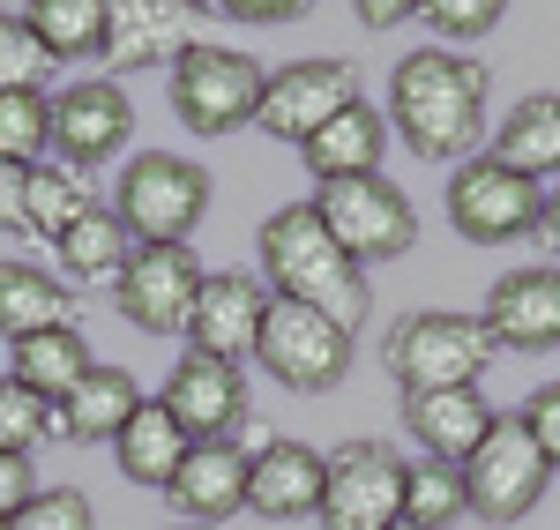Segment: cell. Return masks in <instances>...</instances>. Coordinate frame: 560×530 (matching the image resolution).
<instances>
[{
    "label": "cell",
    "instance_id": "cell-35",
    "mask_svg": "<svg viewBox=\"0 0 560 530\" xmlns=\"http://www.w3.org/2000/svg\"><path fill=\"white\" fill-rule=\"evenodd\" d=\"M419 23L441 38H486V31H501V0H433L419 8Z\"/></svg>",
    "mask_w": 560,
    "mask_h": 530
},
{
    "label": "cell",
    "instance_id": "cell-6",
    "mask_svg": "<svg viewBox=\"0 0 560 530\" xmlns=\"http://www.w3.org/2000/svg\"><path fill=\"white\" fill-rule=\"evenodd\" d=\"M255 358H261V374H269L277 389H292V397H329V389H345V374H351V329L329 321V314H314V307L269 299Z\"/></svg>",
    "mask_w": 560,
    "mask_h": 530
},
{
    "label": "cell",
    "instance_id": "cell-12",
    "mask_svg": "<svg viewBox=\"0 0 560 530\" xmlns=\"http://www.w3.org/2000/svg\"><path fill=\"white\" fill-rule=\"evenodd\" d=\"M135 134V97L113 75H75L68 90H52V157L97 173L105 157H120Z\"/></svg>",
    "mask_w": 560,
    "mask_h": 530
},
{
    "label": "cell",
    "instance_id": "cell-41",
    "mask_svg": "<svg viewBox=\"0 0 560 530\" xmlns=\"http://www.w3.org/2000/svg\"><path fill=\"white\" fill-rule=\"evenodd\" d=\"M538 239L560 255V187H546V217H538Z\"/></svg>",
    "mask_w": 560,
    "mask_h": 530
},
{
    "label": "cell",
    "instance_id": "cell-28",
    "mask_svg": "<svg viewBox=\"0 0 560 530\" xmlns=\"http://www.w3.org/2000/svg\"><path fill=\"white\" fill-rule=\"evenodd\" d=\"M90 202H97L90 195V173L60 165V157H45L38 173H23V224H31V239H45V247H60L83 224Z\"/></svg>",
    "mask_w": 560,
    "mask_h": 530
},
{
    "label": "cell",
    "instance_id": "cell-4",
    "mask_svg": "<svg viewBox=\"0 0 560 530\" xmlns=\"http://www.w3.org/2000/svg\"><path fill=\"white\" fill-rule=\"evenodd\" d=\"M113 217L135 247H187V232L210 217V173L173 150H142L113 179Z\"/></svg>",
    "mask_w": 560,
    "mask_h": 530
},
{
    "label": "cell",
    "instance_id": "cell-19",
    "mask_svg": "<svg viewBox=\"0 0 560 530\" xmlns=\"http://www.w3.org/2000/svg\"><path fill=\"white\" fill-rule=\"evenodd\" d=\"M322 471L329 456L306 441H269L255 448V479H247V508L261 523H300V516H322Z\"/></svg>",
    "mask_w": 560,
    "mask_h": 530
},
{
    "label": "cell",
    "instance_id": "cell-39",
    "mask_svg": "<svg viewBox=\"0 0 560 530\" xmlns=\"http://www.w3.org/2000/svg\"><path fill=\"white\" fill-rule=\"evenodd\" d=\"M351 15H359V31H396V23H411L419 8H411V0H359Z\"/></svg>",
    "mask_w": 560,
    "mask_h": 530
},
{
    "label": "cell",
    "instance_id": "cell-2",
    "mask_svg": "<svg viewBox=\"0 0 560 530\" xmlns=\"http://www.w3.org/2000/svg\"><path fill=\"white\" fill-rule=\"evenodd\" d=\"M261 276H269V299L329 314V321H345L351 337H359L366 314H374L366 269L329 239V224H322L314 202H284L277 217H261Z\"/></svg>",
    "mask_w": 560,
    "mask_h": 530
},
{
    "label": "cell",
    "instance_id": "cell-22",
    "mask_svg": "<svg viewBox=\"0 0 560 530\" xmlns=\"http://www.w3.org/2000/svg\"><path fill=\"white\" fill-rule=\"evenodd\" d=\"M187 434H179V419L165 411L158 397H142V411H135L128 426H120V441H113V463H120V479L142 493H173L179 463H187Z\"/></svg>",
    "mask_w": 560,
    "mask_h": 530
},
{
    "label": "cell",
    "instance_id": "cell-31",
    "mask_svg": "<svg viewBox=\"0 0 560 530\" xmlns=\"http://www.w3.org/2000/svg\"><path fill=\"white\" fill-rule=\"evenodd\" d=\"M456 516H471V493H464V471L456 463H411L404 471V523L411 530H448Z\"/></svg>",
    "mask_w": 560,
    "mask_h": 530
},
{
    "label": "cell",
    "instance_id": "cell-30",
    "mask_svg": "<svg viewBox=\"0 0 560 530\" xmlns=\"http://www.w3.org/2000/svg\"><path fill=\"white\" fill-rule=\"evenodd\" d=\"M52 157V90H8L0 97V165L38 173Z\"/></svg>",
    "mask_w": 560,
    "mask_h": 530
},
{
    "label": "cell",
    "instance_id": "cell-20",
    "mask_svg": "<svg viewBox=\"0 0 560 530\" xmlns=\"http://www.w3.org/2000/svg\"><path fill=\"white\" fill-rule=\"evenodd\" d=\"M501 426V411L478 397V389H441V397H404V434L427 448L433 463H471L478 441Z\"/></svg>",
    "mask_w": 560,
    "mask_h": 530
},
{
    "label": "cell",
    "instance_id": "cell-42",
    "mask_svg": "<svg viewBox=\"0 0 560 530\" xmlns=\"http://www.w3.org/2000/svg\"><path fill=\"white\" fill-rule=\"evenodd\" d=\"M396 530H411V523H396Z\"/></svg>",
    "mask_w": 560,
    "mask_h": 530
},
{
    "label": "cell",
    "instance_id": "cell-3",
    "mask_svg": "<svg viewBox=\"0 0 560 530\" xmlns=\"http://www.w3.org/2000/svg\"><path fill=\"white\" fill-rule=\"evenodd\" d=\"M493 337L478 314H448V307H419L388 329V381L404 397H441V389H478V374L493 366Z\"/></svg>",
    "mask_w": 560,
    "mask_h": 530
},
{
    "label": "cell",
    "instance_id": "cell-17",
    "mask_svg": "<svg viewBox=\"0 0 560 530\" xmlns=\"http://www.w3.org/2000/svg\"><path fill=\"white\" fill-rule=\"evenodd\" d=\"M478 321H486V337L501 352H553L560 344V262H530V269L493 276Z\"/></svg>",
    "mask_w": 560,
    "mask_h": 530
},
{
    "label": "cell",
    "instance_id": "cell-9",
    "mask_svg": "<svg viewBox=\"0 0 560 530\" xmlns=\"http://www.w3.org/2000/svg\"><path fill=\"white\" fill-rule=\"evenodd\" d=\"M404 456L388 441L329 448L322 471V530H396L404 523Z\"/></svg>",
    "mask_w": 560,
    "mask_h": 530
},
{
    "label": "cell",
    "instance_id": "cell-15",
    "mask_svg": "<svg viewBox=\"0 0 560 530\" xmlns=\"http://www.w3.org/2000/svg\"><path fill=\"white\" fill-rule=\"evenodd\" d=\"M269 441L261 426H247L240 441H202L187 448V463H179L173 479V516H187V530H224L240 508H247V479H255V448Z\"/></svg>",
    "mask_w": 560,
    "mask_h": 530
},
{
    "label": "cell",
    "instance_id": "cell-11",
    "mask_svg": "<svg viewBox=\"0 0 560 530\" xmlns=\"http://www.w3.org/2000/svg\"><path fill=\"white\" fill-rule=\"evenodd\" d=\"M359 97H366V90H359V68H351V60H284V68H269V83H261L255 128L277 134V142H292V150H306V142L329 128L345 105H359Z\"/></svg>",
    "mask_w": 560,
    "mask_h": 530
},
{
    "label": "cell",
    "instance_id": "cell-21",
    "mask_svg": "<svg viewBox=\"0 0 560 530\" xmlns=\"http://www.w3.org/2000/svg\"><path fill=\"white\" fill-rule=\"evenodd\" d=\"M306 173H314V187H337V179H374L388 157V113L374 105V97H359V105H345L329 128L314 134L300 150Z\"/></svg>",
    "mask_w": 560,
    "mask_h": 530
},
{
    "label": "cell",
    "instance_id": "cell-7",
    "mask_svg": "<svg viewBox=\"0 0 560 530\" xmlns=\"http://www.w3.org/2000/svg\"><path fill=\"white\" fill-rule=\"evenodd\" d=\"M314 210H322L329 239H337L359 269L404 262V255L419 247V210H411V195H404L388 173H374V179H337V187H322V195H314Z\"/></svg>",
    "mask_w": 560,
    "mask_h": 530
},
{
    "label": "cell",
    "instance_id": "cell-16",
    "mask_svg": "<svg viewBox=\"0 0 560 530\" xmlns=\"http://www.w3.org/2000/svg\"><path fill=\"white\" fill-rule=\"evenodd\" d=\"M261 321H269V284L247 276V269H210V276H202V299H195V314H187L179 337H187V352L240 366V358H255Z\"/></svg>",
    "mask_w": 560,
    "mask_h": 530
},
{
    "label": "cell",
    "instance_id": "cell-38",
    "mask_svg": "<svg viewBox=\"0 0 560 530\" xmlns=\"http://www.w3.org/2000/svg\"><path fill=\"white\" fill-rule=\"evenodd\" d=\"M38 493V471H31V456H0V523L8 516H23V500Z\"/></svg>",
    "mask_w": 560,
    "mask_h": 530
},
{
    "label": "cell",
    "instance_id": "cell-10",
    "mask_svg": "<svg viewBox=\"0 0 560 530\" xmlns=\"http://www.w3.org/2000/svg\"><path fill=\"white\" fill-rule=\"evenodd\" d=\"M546 486H553V463L538 456V441L523 434V419H501L486 441H478V456L464 463V493H471V516L493 530L523 523L538 500H546Z\"/></svg>",
    "mask_w": 560,
    "mask_h": 530
},
{
    "label": "cell",
    "instance_id": "cell-27",
    "mask_svg": "<svg viewBox=\"0 0 560 530\" xmlns=\"http://www.w3.org/2000/svg\"><path fill=\"white\" fill-rule=\"evenodd\" d=\"M52 255H60V276L68 284H120V269L135 262V239H128V224L113 217V202H90L83 224Z\"/></svg>",
    "mask_w": 560,
    "mask_h": 530
},
{
    "label": "cell",
    "instance_id": "cell-44",
    "mask_svg": "<svg viewBox=\"0 0 560 530\" xmlns=\"http://www.w3.org/2000/svg\"><path fill=\"white\" fill-rule=\"evenodd\" d=\"M179 530H187V523H179Z\"/></svg>",
    "mask_w": 560,
    "mask_h": 530
},
{
    "label": "cell",
    "instance_id": "cell-14",
    "mask_svg": "<svg viewBox=\"0 0 560 530\" xmlns=\"http://www.w3.org/2000/svg\"><path fill=\"white\" fill-rule=\"evenodd\" d=\"M158 403L179 419V434L202 448V441H240L247 426H255V411H247V374L240 366H224V358H202V352H179V366L165 374V389Z\"/></svg>",
    "mask_w": 560,
    "mask_h": 530
},
{
    "label": "cell",
    "instance_id": "cell-34",
    "mask_svg": "<svg viewBox=\"0 0 560 530\" xmlns=\"http://www.w3.org/2000/svg\"><path fill=\"white\" fill-rule=\"evenodd\" d=\"M8 530H97V508L75 486H38L23 500V516H8Z\"/></svg>",
    "mask_w": 560,
    "mask_h": 530
},
{
    "label": "cell",
    "instance_id": "cell-18",
    "mask_svg": "<svg viewBox=\"0 0 560 530\" xmlns=\"http://www.w3.org/2000/svg\"><path fill=\"white\" fill-rule=\"evenodd\" d=\"M195 45V8L187 0H113L105 15V68L113 83L135 68H173Z\"/></svg>",
    "mask_w": 560,
    "mask_h": 530
},
{
    "label": "cell",
    "instance_id": "cell-40",
    "mask_svg": "<svg viewBox=\"0 0 560 530\" xmlns=\"http://www.w3.org/2000/svg\"><path fill=\"white\" fill-rule=\"evenodd\" d=\"M0 232H31L23 224V173L15 165H0Z\"/></svg>",
    "mask_w": 560,
    "mask_h": 530
},
{
    "label": "cell",
    "instance_id": "cell-43",
    "mask_svg": "<svg viewBox=\"0 0 560 530\" xmlns=\"http://www.w3.org/2000/svg\"><path fill=\"white\" fill-rule=\"evenodd\" d=\"M0 530H8V523H0Z\"/></svg>",
    "mask_w": 560,
    "mask_h": 530
},
{
    "label": "cell",
    "instance_id": "cell-13",
    "mask_svg": "<svg viewBox=\"0 0 560 530\" xmlns=\"http://www.w3.org/2000/svg\"><path fill=\"white\" fill-rule=\"evenodd\" d=\"M202 276H210V269L195 262L187 247H135V262L120 269V284H113V307H120V321H135L142 337H179L187 314H195V299H202Z\"/></svg>",
    "mask_w": 560,
    "mask_h": 530
},
{
    "label": "cell",
    "instance_id": "cell-24",
    "mask_svg": "<svg viewBox=\"0 0 560 530\" xmlns=\"http://www.w3.org/2000/svg\"><path fill=\"white\" fill-rule=\"evenodd\" d=\"M493 165H509V173L523 179H553L560 187V90H538V97H523L516 113L501 120V134H493V150H486Z\"/></svg>",
    "mask_w": 560,
    "mask_h": 530
},
{
    "label": "cell",
    "instance_id": "cell-37",
    "mask_svg": "<svg viewBox=\"0 0 560 530\" xmlns=\"http://www.w3.org/2000/svg\"><path fill=\"white\" fill-rule=\"evenodd\" d=\"M210 15H232V23H300L306 8L300 0H210Z\"/></svg>",
    "mask_w": 560,
    "mask_h": 530
},
{
    "label": "cell",
    "instance_id": "cell-26",
    "mask_svg": "<svg viewBox=\"0 0 560 530\" xmlns=\"http://www.w3.org/2000/svg\"><path fill=\"white\" fill-rule=\"evenodd\" d=\"M90 366H97V358H90L83 321H75V329H45V337H23V344H15V381H23L31 397H45V403H68L75 389H83Z\"/></svg>",
    "mask_w": 560,
    "mask_h": 530
},
{
    "label": "cell",
    "instance_id": "cell-32",
    "mask_svg": "<svg viewBox=\"0 0 560 530\" xmlns=\"http://www.w3.org/2000/svg\"><path fill=\"white\" fill-rule=\"evenodd\" d=\"M45 441H60V403L31 397L15 374L0 381V456H38Z\"/></svg>",
    "mask_w": 560,
    "mask_h": 530
},
{
    "label": "cell",
    "instance_id": "cell-1",
    "mask_svg": "<svg viewBox=\"0 0 560 530\" xmlns=\"http://www.w3.org/2000/svg\"><path fill=\"white\" fill-rule=\"evenodd\" d=\"M382 113H388V134H396L411 157L456 173V165L478 157V142L493 128V75H486V60H471V52L419 45V52L396 60Z\"/></svg>",
    "mask_w": 560,
    "mask_h": 530
},
{
    "label": "cell",
    "instance_id": "cell-23",
    "mask_svg": "<svg viewBox=\"0 0 560 530\" xmlns=\"http://www.w3.org/2000/svg\"><path fill=\"white\" fill-rule=\"evenodd\" d=\"M45 329H75V284L38 262H0V337L23 344Z\"/></svg>",
    "mask_w": 560,
    "mask_h": 530
},
{
    "label": "cell",
    "instance_id": "cell-8",
    "mask_svg": "<svg viewBox=\"0 0 560 530\" xmlns=\"http://www.w3.org/2000/svg\"><path fill=\"white\" fill-rule=\"evenodd\" d=\"M538 217H546V187L538 179L509 173L493 157H471L448 173V224L471 239V247H516V239H538Z\"/></svg>",
    "mask_w": 560,
    "mask_h": 530
},
{
    "label": "cell",
    "instance_id": "cell-25",
    "mask_svg": "<svg viewBox=\"0 0 560 530\" xmlns=\"http://www.w3.org/2000/svg\"><path fill=\"white\" fill-rule=\"evenodd\" d=\"M135 411H142V381L128 366H90L83 389L60 403V441H120Z\"/></svg>",
    "mask_w": 560,
    "mask_h": 530
},
{
    "label": "cell",
    "instance_id": "cell-5",
    "mask_svg": "<svg viewBox=\"0 0 560 530\" xmlns=\"http://www.w3.org/2000/svg\"><path fill=\"white\" fill-rule=\"evenodd\" d=\"M261 83H269V75H261L255 52L195 38V45H187V52L173 60V113H179V128L202 134V142L255 128V113H261Z\"/></svg>",
    "mask_w": 560,
    "mask_h": 530
},
{
    "label": "cell",
    "instance_id": "cell-29",
    "mask_svg": "<svg viewBox=\"0 0 560 530\" xmlns=\"http://www.w3.org/2000/svg\"><path fill=\"white\" fill-rule=\"evenodd\" d=\"M105 15H113V0H31L23 8V23L38 31V45L52 52V68L60 60H105Z\"/></svg>",
    "mask_w": 560,
    "mask_h": 530
},
{
    "label": "cell",
    "instance_id": "cell-36",
    "mask_svg": "<svg viewBox=\"0 0 560 530\" xmlns=\"http://www.w3.org/2000/svg\"><path fill=\"white\" fill-rule=\"evenodd\" d=\"M523 419V434L538 441V456L560 471V381H546V389H530V403L516 411Z\"/></svg>",
    "mask_w": 560,
    "mask_h": 530
},
{
    "label": "cell",
    "instance_id": "cell-33",
    "mask_svg": "<svg viewBox=\"0 0 560 530\" xmlns=\"http://www.w3.org/2000/svg\"><path fill=\"white\" fill-rule=\"evenodd\" d=\"M45 75H52V52L38 45V31L0 8V97L8 90H45Z\"/></svg>",
    "mask_w": 560,
    "mask_h": 530
}]
</instances>
